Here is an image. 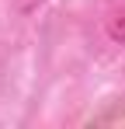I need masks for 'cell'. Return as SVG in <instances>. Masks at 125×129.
Listing matches in <instances>:
<instances>
[{"mask_svg": "<svg viewBox=\"0 0 125 129\" xmlns=\"http://www.w3.org/2000/svg\"><path fill=\"white\" fill-rule=\"evenodd\" d=\"M104 28H108V39H111V42H122L125 45V7H115V11L108 14Z\"/></svg>", "mask_w": 125, "mask_h": 129, "instance_id": "obj_1", "label": "cell"}]
</instances>
